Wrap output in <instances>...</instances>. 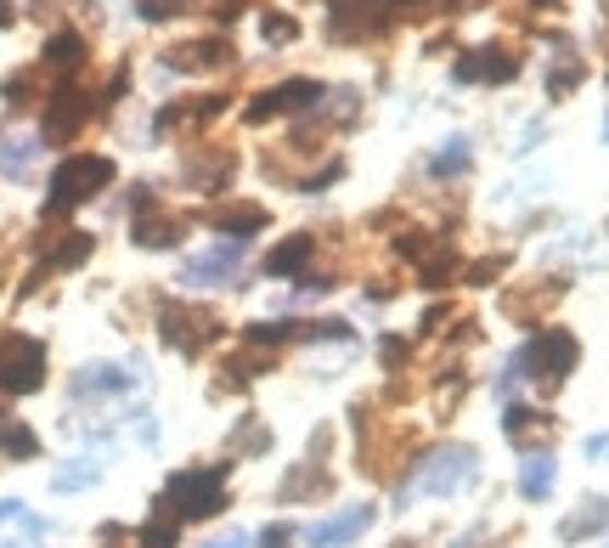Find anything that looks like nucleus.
I'll use <instances>...</instances> for the list:
<instances>
[{
  "label": "nucleus",
  "instance_id": "obj_14",
  "mask_svg": "<svg viewBox=\"0 0 609 548\" xmlns=\"http://www.w3.org/2000/svg\"><path fill=\"white\" fill-rule=\"evenodd\" d=\"M164 62L169 69H220V62H231V46L226 40H198V46H176Z\"/></svg>",
  "mask_w": 609,
  "mask_h": 548
},
{
  "label": "nucleus",
  "instance_id": "obj_25",
  "mask_svg": "<svg viewBox=\"0 0 609 548\" xmlns=\"http://www.w3.org/2000/svg\"><path fill=\"white\" fill-rule=\"evenodd\" d=\"M429 170H434V176H463V170H468V142H463V136H452L446 147H440V153L429 158Z\"/></svg>",
  "mask_w": 609,
  "mask_h": 548
},
{
  "label": "nucleus",
  "instance_id": "obj_17",
  "mask_svg": "<svg viewBox=\"0 0 609 548\" xmlns=\"http://www.w3.org/2000/svg\"><path fill=\"white\" fill-rule=\"evenodd\" d=\"M311 249H317V243L299 233V238H288V243H277V249L265 254V272H271V277H294L304 261H311Z\"/></svg>",
  "mask_w": 609,
  "mask_h": 548
},
{
  "label": "nucleus",
  "instance_id": "obj_21",
  "mask_svg": "<svg viewBox=\"0 0 609 548\" xmlns=\"http://www.w3.org/2000/svg\"><path fill=\"white\" fill-rule=\"evenodd\" d=\"M0 453L7 458H34L40 453V436H34L28 425H17V418H0Z\"/></svg>",
  "mask_w": 609,
  "mask_h": 548
},
{
  "label": "nucleus",
  "instance_id": "obj_24",
  "mask_svg": "<svg viewBox=\"0 0 609 548\" xmlns=\"http://www.w3.org/2000/svg\"><path fill=\"white\" fill-rule=\"evenodd\" d=\"M176 514H169V509H153V521L142 526V548H176Z\"/></svg>",
  "mask_w": 609,
  "mask_h": 548
},
{
  "label": "nucleus",
  "instance_id": "obj_16",
  "mask_svg": "<svg viewBox=\"0 0 609 548\" xmlns=\"http://www.w3.org/2000/svg\"><path fill=\"white\" fill-rule=\"evenodd\" d=\"M553 475H559V464L548 458V453H530L525 464H520V492L530 498V503H541L553 492Z\"/></svg>",
  "mask_w": 609,
  "mask_h": 548
},
{
  "label": "nucleus",
  "instance_id": "obj_29",
  "mask_svg": "<svg viewBox=\"0 0 609 548\" xmlns=\"http://www.w3.org/2000/svg\"><path fill=\"white\" fill-rule=\"evenodd\" d=\"M575 80H582V62H559V69H553V80H548V96H564Z\"/></svg>",
  "mask_w": 609,
  "mask_h": 548
},
{
  "label": "nucleus",
  "instance_id": "obj_31",
  "mask_svg": "<svg viewBox=\"0 0 609 548\" xmlns=\"http://www.w3.org/2000/svg\"><path fill=\"white\" fill-rule=\"evenodd\" d=\"M203 548H249V537L231 532V537H215V543H203Z\"/></svg>",
  "mask_w": 609,
  "mask_h": 548
},
{
  "label": "nucleus",
  "instance_id": "obj_33",
  "mask_svg": "<svg viewBox=\"0 0 609 548\" xmlns=\"http://www.w3.org/2000/svg\"><path fill=\"white\" fill-rule=\"evenodd\" d=\"M587 458H609V436H593L587 441Z\"/></svg>",
  "mask_w": 609,
  "mask_h": 548
},
{
  "label": "nucleus",
  "instance_id": "obj_10",
  "mask_svg": "<svg viewBox=\"0 0 609 548\" xmlns=\"http://www.w3.org/2000/svg\"><path fill=\"white\" fill-rule=\"evenodd\" d=\"M367 526H372V509L356 503V509H345V514H333V521L304 526V543H311V548H338V543H356Z\"/></svg>",
  "mask_w": 609,
  "mask_h": 548
},
{
  "label": "nucleus",
  "instance_id": "obj_3",
  "mask_svg": "<svg viewBox=\"0 0 609 548\" xmlns=\"http://www.w3.org/2000/svg\"><path fill=\"white\" fill-rule=\"evenodd\" d=\"M474 480H480V453L474 446H463V441H446V446H434V453L418 464V480L413 487L423 492V498H457V492H468Z\"/></svg>",
  "mask_w": 609,
  "mask_h": 548
},
{
  "label": "nucleus",
  "instance_id": "obj_20",
  "mask_svg": "<svg viewBox=\"0 0 609 548\" xmlns=\"http://www.w3.org/2000/svg\"><path fill=\"white\" fill-rule=\"evenodd\" d=\"M91 254V233H62V243L46 249V272H68Z\"/></svg>",
  "mask_w": 609,
  "mask_h": 548
},
{
  "label": "nucleus",
  "instance_id": "obj_15",
  "mask_svg": "<svg viewBox=\"0 0 609 548\" xmlns=\"http://www.w3.org/2000/svg\"><path fill=\"white\" fill-rule=\"evenodd\" d=\"M210 221H215V227H220L226 238L243 243V238H254V233L265 227V210H260V204H226V210H215Z\"/></svg>",
  "mask_w": 609,
  "mask_h": 548
},
{
  "label": "nucleus",
  "instance_id": "obj_34",
  "mask_svg": "<svg viewBox=\"0 0 609 548\" xmlns=\"http://www.w3.org/2000/svg\"><path fill=\"white\" fill-rule=\"evenodd\" d=\"M12 23V0H0V28H7Z\"/></svg>",
  "mask_w": 609,
  "mask_h": 548
},
{
  "label": "nucleus",
  "instance_id": "obj_26",
  "mask_svg": "<svg viewBox=\"0 0 609 548\" xmlns=\"http://www.w3.org/2000/svg\"><path fill=\"white\" fill-rule=\"evenodd\" d=\"M91 480H101V464L80 458L74 469H57V480H51V487H57V492H85V487H91Z\"/></svg>",
  "mask_w": 609,
  "mask_h": 548
},
{
  "label": "nucleus",
  "instance_id": "obj_18",
  "mask_svg": "<svg viewBox=\"0 0 609 548\" xmlns=\"http://www.w3.org/2000/svg\"><path fill=\"white\" fill-rule=\"evenodd\" d=\"M604 526H609V498H593V503H582V514H570V521L559 526V537L564 543H582V537H593Z\"/></svg>",
  "mask_w": 609,
  "mask_h": 548
},
{
  "label": "nucleus",
  "instance_id": "obj_35",
  "mask_svg": "<svg viewBox=\"0 0 609 548\" xmlns=\"http://www.w3.org/2000/svg\"><path fill=\"white\" fill-rule=\"evenodd\" d=\"M384 7H418V0H384Z\"/></svg>",
  "mask_w": 609,
  "mask_h": 548
},
{
  "label": "nucleus",
  "instance_id": "obj_2",
  "mask_svg": "<svg viewBox=\"0 0 609 548\" xmlns=\"http://www.w3.org/2000/svg\"><path fill=\"white\" fill-rule=\"evenodd\" d=\"M226 469H231V464H210V469H181V475H169L158 509H169L176 521H210V514L226 509Z\"/></svg>",
  "mask_w": 609,
  "mask_h": 548
},
{
  "label": "nucleus",
  "instance_id": "obj_27",
  "mask_svg": "<svg viewBox=\"0 0 609 548\" xmlns=\"http://www.w3.org/2000/svg\"><path fill=\"white\" fill-rule=\"evenodd\" d=\"M192 7V0H135V12H142L147 23H164V17H181Z\"/></svg>",
  "mask_w": 609,
  "mask_h": 548
},
{
  "label": "nucleus",
  "instance_id": "obj_12",
  "mask_svg": "<svg viewBox=\"0 0 609 548\" xmlns=\"http://www.w3.org/2000/svg\"><path fill=\"white\" fill-rule=\"evenodd\" d=\"M130 391V373L108 368V362H91L74 373V396H124Z\"/></svg>",
  "mask_w": 609,
  "mask_h": 548
},
{
  "label": "nucleus",
  "instance_id": "obj_8",
  "mask_svg": "<svg viewBox=\"0 0 609 548\" xmlns=\"http://www.w3.org/2000/svg\"><path fill=\"white\" fill-rule=\"evenodd\" d=\"M322 103V85L317 80H288V85H271L249 103V119H271V114H294V108H317Z\"/></svg>",
  "mask_w": 609,
  "mask_h": 548
},
{
  "label": "nucleus",
  "instance_id": "obj_6",
  "mask_svg": "<svg viewBox=\"0 0 609 548\" xmlns=\"http://www.w3.org/2000/svg\"><path fill=\"white\" fill-rule=\"evenodd\" d=\"M158 334L176 345L181 357H198V350L220 334V317L203 311V306H164V311H158Z\"/></svg>",
  "mask_w": 609,
  "mask_h": 548
},
{
  "label": "nucleus",
  "instance_id": "obj_19",
  "mask_svg": "<svg viewBox=\"0 0 609 548\" xmlns=\"http://www.w3.org/2000/svg\"><path fill=\"white\" fill-rule=\"evenodd\" d=\"M80 62H85V40L74 35V28H57V35L46 40V69H80Z\"/></svg>",
  "mask_w": 609,
  "mask_h": 548
},
{
  "label": "nucleus",
  "instance_id": "obj_36",
  "mask_svg": "<svg viewBox=\"0 0 609 548\" xmlns=\"http://www.w3.org/2000/svg\"><path fill=\"white\" fill-rule=\"evenodd\" d=\"M604 136H609V119H604Z\"/></svg>",
  "mask_w": 609,
  "mask_h": 548
},
{
  "label": "nucleus",
  "instance_id": "obj_7",
  "mask_svg": "<svg viewBox=\"0 0 609 548\" xmlns=\"http://www.w3.org/2000/svg\"><path fill=\"white\" fill-rule=\"evenodd\" d=\"M237 266H243V243H237V238H226V243H215V249L192 254V261H187V272H181V283H192V288L231 283V277H237Z\"/></svg>",
  "mask_w": 609,
  "mask_h": 548
},
{
  "label": "nucleus",
  "instance_id": "obj_30",
  "mask_svg": "<svg viewBox=\"0 0 609 548\" xmlns=\"http://www.w3.org/2000/svg\"><path fill=\"white\" fill-rule=\"evenodd\" d=\"M260 548H294V532L288 526H265L260 532Z\"/></svg>",
  "mask_w": 609,
  "mask_h": 548
},
{
  "label": "nucleus",
  "instance_id": "obj_11",
  "mask_svg": "<svg viewBox=\"0 0 609 548\" xmlns=\"http://www.w3.org/2000/svg\"><path fill=\"white\" fill-rule=\"evenodd\" d=\"M85 114H91V103L74 91V85H62L57 96H51V114H46V142H68L85 124Z\"/></svg>",
  "mask_w": 609,
  "mask_h": 548
},
{
  "label": "nucleus",
  "instance_id": "obj_23",
  "mask_svg": "<svg viewBox=\"0 0 609 548\" xmlns=\"http://www.w3.org/2000/svg\"><path fill=\"white\" fill-rule=\"evenodd\" d=\"M502 430L514 436V441H525V436H536V430H548V413H536V407H507V413H502Z\"/></svg>",
  "mask_w": 609,
  "mask_h": 548
},
{
  "label": "nucleus",
  "instance_id": "obj_32",
  "mask_svg": "<svg viewBox=\"0 0 609 548\" xmlns=\"http://www.w3.org/2000/svg\"><path fill=\"white\" fill-rule=\"evenodd\" d=\"M17 514H23V503H17V498H0V526L17 521Z\"/></svg>",
  "mask_w": 609,
  "mask_h": 548
},
{
  "label": "nucleus",
  "instance_id": "obj_4",
  "mask_svg": "<svg viewBox=\"0 0 609 548\" xmlns=\"http://www.w3.org/2000/svg\"><path fill=\"white\" fill-rule=\"evenodd\" d=\"M114 181V158H101V153H74V158H62L57 176H51V199H46V215H68L74 204L96 199L101 187Z\"/></svg>",
  "mask_w": 609,
  "mask_h": 548
},
{
  "label": "nucleus",
  "instance_id": "obj_5",
  "mask_svg": "<svg viewBox=\"0 0 609 548\" xmlns=\"http://www.w3.org/2000/svg\"><path fill=\"white\" fill-rule=\"evenodd\" d=\"M46 384V345L28 334H0V391L28 396Z\"/></svg>",
  "mask_w": 609,
  "mask_h": 548
},
{
  "label": "nucleus",
  "instance_id": "obj_28",
  "mask_svg": "<svg viewBox=\"0 0 609 548\" xmlns=\"http://www.w3.org/2000/svg\"><path fill=\"white\" fill-rule=\"evenodd\" d=\"M260 35H265L271 46H288V40L299 35V23H294V17H283V12H271V17L260 23Z\"/></svg>",
  "mask_w": 609,
  "mask_h": 548
},
{
  "label": "nucleus",
  "instance_id": "obj_1",
  "mask_svg": "<svg viewBox=\"0 0 609 548\" xmlns=\"http://www.w3.org/2000/svg\"><path fill=\"white\" fill-rule=\"evenodd\" d=\"M575 357H582V345H575L570 329H536L520 350H514V362H507V379H541V384H559L570 379ZM502 379V384H507Z\"/></svg>",
  "mask_w": 609,
  "mask_h": 548
},
{
  "label": "nucleus",
  "instance_id": "obj_22",
  "mask_svg": "<svg viewBox=\"0 0 609 548\" xmlns=\"http://www.w3.org/2000/svg\"><path fill=\"white\" fill-rule=\"evenodd\" d=\"M34 153H40V142H28V136L0 142V170H7L12 181H23V176H28V165H34Z\"/></svg>",
  "mask_w": 609,
  "mask_h": 548
},
{
  "label": "nucleus",
  "instance_id": "obj_9",
  "mask_svg": "<svg viewBox=\"0 0 609 548\" xmlns=\"http://www.w3.org/2000/svg\"><path fill=\"white\" fill-rule=\"evenodd\" d=\"M514 74H520V57H507L502 46L463 51V57H457V80H463V85H507Z\"/></svg>",
  "mask_w": 609,
  "mask_h": 548
},
{
  "label": "nucleus",
  "instance_id": "obj_13",
  "mask_svg": "<svg viewBox=\"0 0 609 548\" xmlns=\"http://www.w3.org/2000/svg\"><path fill=\"white\" fill-rule=\"evenodd\" d=\"M176 238H181V221L176 215H164L153 204H147V215H135V243H142V249H169Z\"/></svg>",
  "mask_w": 609,
  "mask_h": 548
}]
</instances>
